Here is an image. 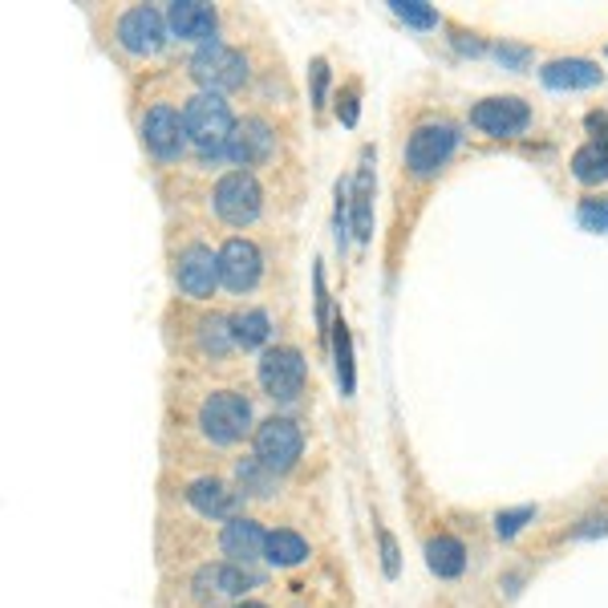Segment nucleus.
I'll use <instances>...</instances> for the list:
<instances>
[{
	"label": "nucleus",
	"mask_w": 608,
	"mask_h": 608,
	"mask_svg": "<svg viewBox=\"0 0 608 608\" xmlns=\"http://www.w3.org/2000/svg\"><path fill=\"white\" fill-rule=\"evenodd\" d=\"M260 463H248V467H240V482H248V487H252V496H269V487H272V479H264V475H260Z\"/></svg>",
	"instance_id": "c85d7f7f"
},
{
	"label": "nucleus",
	"mask_w": 608,
	"mask_h": 608,
	"mask_svg": "<svg viewBox=\"0 0 608 608\" xmlns=\"http://www.w3.org/2000/svg\"><path fill=\"white\" fill-rule=\"evenodd\" d=\"M118 41L122 49L134 57H151L167 45V21L155 9H130L122 21H118Z\"/></svg>",
	"instance_id": "ddd939ff"
},
{
	"label": "nucleus",
	"mask_w": 608,
	"mask_h": 608,
	"mask_svg": "<svg viewBox=\"0 0 608 608\" xmlns=\"http://www.w3.org/2000/svg\"><path fill=\"white\" fill-rule=\"evenodd\" d=\"M354 236L361 243L373 236V151H361V167L354 179Z\"/></svg>",
	"instance_id": "f3484780"
},
{
	"label": "nucleus",
	"mask_w": 608,
	"mask_h": 608,
	"mask_svg": "<svg viewBox=\"0 0 608 608\" xmlns=\"http://www.w3.org/2000/svg\"><path fill=\"white\" fill-rule=\"evenodd\" d=\"M219 548H224V556H231V564H248V560H255V556H264V548H269V536H264V527L252 524V520H231V524L224 527V536H219Z\"/></svg>",
	"instance_id": "dca6fc26"
},
{
	"label": "nucleus",
	"mask_w": 608,
	"mask_h": 608,
	"mask_svg": "<svg viewBox=\"0 0 608 608\" xmlns=\"http://www.w3.org/2000/svg\"><path fill=\"white\" fill-rule=\"evenodd\" d=\"M581 224L588 227V231L608 236V199H584L581 203Z\"/></svg>",
	"instance_id": "bb28decb"
},
{
	"label": "nucleus",
	"mask_w": 608,
	"mask_h": 608,
	"mask_svg": "<svg viewBox=\"0 0 608 608\" xmlns=\"http://www.w3.org/2000/svg\"><path fill=\"white\" fill-rule=\"evenodd\" d=\"M264 556H269L276 568H297L300 560H309V544L297 536V532H269V548H264Z\"/></svg>",
	"instance_id": "5701e85b"
},
{
	"label": "nucleus",
	"mask_w": 608,
	"mask_h": 608,
	"mask_svg": "<svg viewBox=\"0 0 608 608\" xmlns=\"http://www.w3.org/2000/svg\"><path fill=\"white\" fill-rule=\"evenodd\" d=\"M236 345V333H231V317H207L199 325V349L212 357H224L227 349Z\"/></svg>",
	"instance_id": "b1692460"
},
{
	"label": "nucleus",
	"mask_w": 608,
	"mask_h": 608,
	"mask_svg": "<svg viewBox=\"0 0 608 608\" xmlns=\"http://www.w3.org/2000/svg\"><path fill=\"white\" fill-rule=\"evenodd\" d=\"M183 127H187V139L195 142L203 155H224L227 139L236 130V118H231V106L224 102V94L199 90L195 98L187 102Z\"/></svg>",
	"instance_id": "f257e3e1"
},
{
	"label": "nucleus",
	"mask_w": 608,
	"mask_h": 608,
	"mask_svg": "<svg viewBox=\"0 0 608 608\" xmlns=\"http://www.w3.org/2000/svg\"><path fill=\"white\" fill-rule=\"evenodd\" d=\"M572 175H576L581 183H588V187L608 183V146H600V142H588V146H581V151L572 155Z\"/></svg>",
	"instance_id": "412c9836"
},
{
	"label": "nucleus",
	"mask_w": 608,
	"mask_h": 608,
	"mask_svg": "<svg viewBox=\"0 0 608 608\" xmlns=\"http://www.w3.org/2000/svg\"><path fill=\"white\" fill-rule=\"evenodd\" d=\"M260 272H264V255L252 240H227L219 248V281L231 293H252L260 284Z\"/></svg>",
	"instance_id": "f8f14e48"
},
{
	"label": "nucleus",
	"mask_w": 608,
	"mask_h": 608,
	"mask_svg": "<svg viewBox=\"0 0 608 608\" xmlns=\"http://www.w3.org/2000/svg\"><path fill=\"white\" fill-rule=\"evenodd\" d=\"M454 142H458V130L451 122H422L410 134V142H406V167H410V175H418V179L439 175L446 167V158H451Z\"/></svg>",
	"instance_id": "423d86ee"
},
{
	"label": "nucleus",
	"mask_w": 608,
	"mask_h": 608,
	"mask_svg": "<svg viewBox=\"0 0 608 608\" xmlns=\"http://www.w3.org/2000/svg\"><path fill=\"white\" fill-rule=\"evenodd\" d=\"M426 564H430L434 576L454 581V576H463V568H467V548H463L454 536L430 539V544H426Z\"/></svg>",
	"instance_id": "aec40b11"
},
{
	"label": "nucleus",
	"mask_w": 608,
	"mask_h": 608,
	"mask_svg": "<svg viewBox=\"0 0 608 608\" xmlns=\"http://www.w3.org/2000/svg\"><path fill=\"white\" fill-rule=\"evenodd\" d=\"M588 130H593L596 139L593 142H600V146H608V114L600 110V114H588Z\"/></svg>",
	"instance_id": "2f4dec72"
},
{
	"label": "nucleus",
	"mask_w": 608,
	"mask_h": 608,
	"mask_svg": "<svg viewBox=\"0 0 608 608\" xmlns=\"http://www.w3.org/2000/svg\"><path fill=\"white\" fill-rule=\"evenodd\" d=\"M175 276H179V288H183L187 297H212L215 284L219 281V252H212L207 243H191L179 252V264H175Z\"/></svg>",
	"instance_id": "1a4fd4ad"
},
{
	"label": "nucleus",
	"mask_w": 608,
	"mask_h": 608,
	"mask_svg": "<svg viewBox=\"0 0 608 608\" xmlns=\"http://www.w3.org/2000/svg\"><path fill=\"white\" fill-rule=\"evenodd\" d=\"M544 85H552V90H593V85H600V70L584 57H560V61L544 65Z\"/></svg>",
	"instance_id": "a211bd4d"
},
{
	"label": "nucleus",
	"mask_w": 608,
	"mask_h": 608,
	"mask_svg": "<svg viewBox=\"0 0 608 608\" xmlns=\"http://www.w3.org/2000/svg\"><path fill=\"white\" fill-rule=\"evenodd\" d=\"M187 503L207 520H240V496L219 479H195L187 487Z\"/></svg>",
	"instance_id": "2eb2a0df"
},
{
	"label": "nucleus",
	"mask_w": 608,
	"mask_h": 608,
	"mask_svg": "<svg viewBox=\"0 0 608 608\" xmlns=\"http://www.w3.org/2000/svg\"><path fill=\"white\" fill-rule=\"evenodd\" d=\"M195 588L203 600L207 596H240L252 588V572H243L240 564H212L195 576Z\"/></svg>",
	"instance_id": "6ab92c4d"
},
{
	"label": "nucleus",
	"mask_w": 608,
	"mask_h": 608,
	"mask_svg": "<svg viewBox=\"0 0 608 608\" xmlns=\"http://www.w3.org/2000/svg\"><path fill=\"white\" fill-rule=\"evenodd\" d=\"M527 122H532V110L524 98H487L470 110V127H479L491 139H515L527 130Z\"/></svg>",
	"instance_id": "6e6552de"
},
{
	"label": "nucleus",
	"mask_w": 608,
	"mask_h": 608,
	"mask_svg": "<svg viewBox=\"0 0 608 608\" xmlns=\"http://www.w3.org/2000/svg\"><path fill=\"white\" fill-rule=\"evenodd\" d=\"M231 333H236V345L243 349H260L272 333V321L264 309H248V312H236L231 317Z\"/></svg>",
	"instance_id": "4be33fe9"
},
{
	"label": "nucleus",
	"mask_w": 608,
	"mask_h": 608,
	"mask_svg": "<svg viewBox=\"0 0 608 608\" xmlns=\"http://www.w3.org/2000/svg\"><path fill=\"white\" fill-rule=\"evenodd\" d=\"M199 426H203V434L212 442L231 446V442H240L252 430V406H248L243 394L219 390V394H212L199 406Z\"/></svg>",
	"instance_id": "f03ea898"
},
{
	"label": "nucleus",
	"mask_w": 608,
	"mask_h": 608,
	"mask_svg": "<svg viewBox=\"0 0 608 608\" xmlns=\"http://www.w3.org/2000/svg\"><path fill=\"white\" fill-rule=\"evenodd\" d=\"M382 564H385V576H397V544L390 532H382Z\"/></svg>",
	"instance_id": "7c9ffc66"
},
{
	"label": "nucleus",
	"mask_w": 608,
	"mask_h": 608,
	"mask_svg": "<svg viewBox=\"0 0 608 608\" xmlns=\"http://www.w3.org/2000/svg\"><path fill=\"white\" fill-rule=\"evenodd\" d=\"M272 151H276V134L264 118H243L236 122L231 130V139H227L224 155L236 163V167H260V163H269Z\"/></svg>",
	"instance_id": "9b49d317"
},
{
	"label": "nucleus",
	"mask_w": 608,
	"mask_h": 608,
	"mask_svg": "<svg viewBox=\"0 0 608 608\" xmlns=\"http://www.w3.org/2000/svg\"><path fill=\"white\" fill-rule=\"evenodd\" d=\"M333 345H337L341 390H345V394H354V349H349V325H345V321H337V325H333Z\"/></svg>",
	"instance_id": "393cba45"
},
{
	"label": "nucleus",
	"mask_w": 608,
	"mask_h": 608,
	"mask_svg": "<svg viewBox=\"0 0 608 608\" xmlns=\"http://www.w3.org/2000/svg\"><path fill=\"white\" fill-rule=\"evenodd\" d=\"M394 13L406 21V25H418V28H434L439 25V13L422 4V0H394Z\"/></svg>",
	"instance_id": "a878e982"
},
{
	"label": "nucleus",
	"mask_w": 608,
	"mask_h": 608,
	"mask_svg": "<svg viewBox=\"0 0 608 608\" xmlns=\"http://www.w3.org/2000/svg\"><path fill=\"white\" fill-rule=\"evenodd\" d=\"M325 85H329V65L325 61H312V102L325 106Z\"/></svg>",
	"instance_id": "c756f323"
},
{
	"label": "nucleus",
	"mask_w": 608,
	"mask_h": 608,
	"mask_svg": "<svg viewBox=\"0 0 608 608\" xmlns=\"http://www.w3.org/2000/svg\"><path fill=\"white\" fill-rule=\"evenodd\" d=\"M305 373H309V366L297 349H269L260 361V385L276 402H297L300 390H305Z\"/></svg>",
	"instance_id": "0eeeda50"
},
{
	"label": "nucleus",
	"mask_w": 608,
	"mask_h": 608,
	"mask_svg": "<svg viewBox=\"0 0 608 608\" xmlns=\"http://www.w3.org/2000/svg\"><path fill=\"white\" fill-rule=\"evenodd\" d=\"M167 25L179 41L212 45V33H215V25H219V16H215V9L212 4H203V0H175L167 9Z\"/></svg>",
	"instance_id": "4468645a"
},
{
	"label": "nucleus",
	"mask_w": 608,
	"mask_h": 608,
	"mask_svg": "<svg viewBox=\"0 0 608 608\" xmlns=\"http://www.w3.org/2000/svg\"><path fill=\"white\" fill-rule=\"evenodd\" d=\"M191 78H195L207 94H224V90H240L248 82V61L243 53L227 49V45L212 41L199 45V53L191 57Z\"/></svg>",
	"instance_id": "7ed1b4c3"
},
{
	"label": "nucleus",
	"mask_w": 608,
	"mask_h": 608,
	"mask_svg": "<svg viewBox=\"0 0 608 608\" xmlns=\"http://www.w3.org/2000/svg\"><path fill=\"white\" fill-rule=\"evenodd\" d=\"M300 451H305V434L293 418H269L255 430V463L272 475H284V470L297 467Z\"/></svg>",
	"instance_id": "39448f33"
},
{
	"label": "nucleus",
	"mask_w": 608,
	"mask_h": 608,
	"mask_svg": "<svg viewBox=\"0 0 608 608\" xmlns=\"http://www.w3.org/2000/svg\"><path fill=\"white\" fill-rule=\"evenodd\" d=\"M215 215L231 227H248L260 219V207H264V191L255 183V175L248 170H231L215 183Z\"/></svg>",
	"instance_id": "20e7f679"
},
{
	"label": "nucleus",
	"mask_w": 608,
	"mask_h": 608,
	"mask_svg": "<svg viewBox=\"0 0 608 608\" xmlns=\"http://www.w3.org/2000/svg\"><path fill=\"white\" fill-rule=\"evenodd\" d=\"M142 142H146V151H151L155 158L175 163L187 146L183 118L170 110V106H155V110H146V118H142Z\"/></svg>",
	"instance_id": "9d476101"
},
{
	"label": "nucleus",
	"mask_w": 608,
	"mask_h": 608,
	"mask_svg": "<svg viewBox=\"0 0 608 608\" xmlns=\"http://www.w3.org/2000/svg\"><path fill=\"white\" fill-rule=\"evenodd\" d=\"M236 608H264L260 600H243V605H236Z\"/></svg>",
	"instance_id": "473e14b6"
},
{
	"label": "nucleus",
	"mask_w": 608,
	"mask_h": 608,
	"mask_svg": "<svg viewBox=\"0 0 608 608\" xmlns=\"http://www.w3.org/2000/svg\"><path fill=\"white\" fill-rule=\"evenodd\" d=\"M536 515V508H520V511H499V520H496V532H499V539H511L520 527L527 524Z\"/></svg>",
	"instance_id": "cd10ccee"
}]
</instances>
